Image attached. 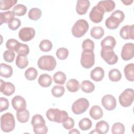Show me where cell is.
<instances>
[{"label": "cell", "mask_w": 134, "mask_h": 134, "mask_svg": "<svg viewBox=\"0 0 134 134\" xmlns=\"http://www.w3.org/2000/svg\"><path fill=\"white\" fill-rule=\"evenodd\" d=\"M31 124L33 126V131L36 134H45L48 132V129L46 126V121L41 115H34L32 118Z\"/></svg>", "instance_id": "1"}, {"label": "cell", "mask_w": 134, "mask_h": 134, "mask_svg": "<svg viewBox=\"0 0 134 134\" xmlns=\"http://www.w3.org/2000/svg\"><path fill=\"white\" fill-rule=\"evenodd\" d=\"M47 118L51 121L62 123L69 116L65 110H61L58 108H50L46 112Z\"/></svg>", "instance_id": "2"}, {"label": "cell", "mask_w": 134, "mask_h": 134, "mask_svg": "<svg viewBox=\"0 0 134 134\" xmlns=\"http://www.w3.org/2000/svg\"><path fill=\"white\" fill-rule=\"evenodd\" d=\"M38 66L42 70L51 71L53 70L57 65L55 58L52 55H42L38 60Z\"/></svg>", "instance_id": "3"}, {"label": "cell", "mask_w": 134, "mask_h": 134, "mask_svg": "<svg viewBox=\"0 0 134 134\" xmlns=\"http://www.w3.org/2000/svg\"><path fill=\"white\" fill-rule=\"evenodd\" d=\"M15 127V120L13 115L10 113H6L1 117V130L5 132L13 131Z\"/></svg>", "instance_id": "4"}, {"label": "cell", "mask_w": 134, "mask_h": 134, "mask_svg": "<svg viewBox=\"0 0 134 134\" xmlns=\"http://www.w3.org/2000/svg\"><path fill=\"white\" fill-rule=\"evenodd\" d=\"M89 28L87 21L83 19L77 20L72 28V34L76 38H80L84 36Z\"/></svg>", "instance_id": "5"}, {"label": "cell", "mask_w": 134, "mask_h": 134, "mask_svg": "<svg viewBox=\"0 0 134 134\" xmlns=\"http://www.w3.org/2000/svg\"><path fill=\"white\" fill-rule=\"evenodd\" d=\"M134 100V91L132 88L125 90L119 96V102L121 106L128 107L131 106Z\"/></svg>", "instance_id": "6"}, {"label": "cell", "mask_w": 134, "mask_h": 134, "mask_svg": "<svg viewBox=\"0 0 134 134\" xmlns=\"http://www.w3.org/2000/svg\"><path fill=\"white\" fill-rule=\"evenodd\" d=\"M89 102L85 98H80L75 100L72 105V110L76 115H80L85 112L88 108Z\"/></svg>", "instance_id": "7"}, {"label": "cell", "mask_w": 134, "mask_h": 134, "mask_svg": "<svg viewBox=\"0 0 134 134\" xmlns=\"http://www.w3.org/2000/svg\"><path fill=\"white\" fill-rule=\"evenodd\" d=\"M81 64L85 69H90L95 63V54L93 51H83L81 54Z\"/></svg>", "instance_id": "8"}, {"label": "cell", "mask_w": 134, "mask_h": 134, "mask_svg": "<svg viewBox=\"0 0 134 134\" xmlns=\"http://www.w3.org/2000/svg\"><path fill=\"white\" fill-rule=\"evenodd\" d=\"M100 55L102 59L109 65L116 64L118 60V56L114 52L113 49L108 48H102Z\"/></svg>", "instance_id": "9"}, {"label": "cell", "mask_w": 134, "mask_h": 134, "mask_svg": "<svg viewBox=\"0 0 134 134\" xmlns=\"http://www.w3.org/2000/svg\"><path fill=\"white\" fill-rule=\"evenodd\" d=\"M104 13V9L99 5H97L92 8L90 13L89 17L93 23H99L102 21Z\"/></svg>", "instance_id": "10"}, {"label": "cell", "mask_w": 134, "mask_h": 134, "mask_svg": "<svg viewBox=\"0 0 134 134\" xmlns=\"http://www.w3.org/2000/svg\"><path fill=\"white\" fill-rule=\"evenodd\" d=\"M134 56V44L128 42L124 45L122 48L121 57L122 60L128 61L131 60Z\"/></svg>", "instance_id": "11"}, {"label": "cell", "mask_w": 134, "mask_h": 134, "mask_svg": "<svg viewBox=\"0 0 134 134\" xmlns=\"http://www.w3.org/2000/svg\"><path fill=\"white\" fill-rule=\"evenodd\" d=\"M35 30L31 27H24L18 33V36L23 41H28L32 40L35 36Z\"/></svg>", "instance_id": "12"}, {"label": "cell", "mask_w": 134, "mask_h": 134, "mask_svg": "<svg viewBox=\"0 0 134 134\" xmlns=\"http://www.w3.org/2000/svg\"><path fill=\"white\" fill-rule=\"evenodd\" d=\"M102 104L106 110H113L116 107V99L113 95L107 94L103 97Z\"/></svg>", "instance_id": "13"}, {"label": "cell", "mask_w": 134, "mask_h": 134, "mask_svg": "<svg viewBox=\"0 0 134 134\" xmlns=\"http://www.w3.org/2000/svg\"><path fill=\"white\" fill-rule=\"evenodd\" d=\"M12 105L16 111L24 110L27 107L25 98L20 95H16L12 99Z\"/></svg>", "instance_id": "14"}, {"label": "cell", "mask_w": 134, "mask_h": 134, "mask_svg": "<svg viewBox=\"0 0 134 134\" xmlns=\"http://www.w3.org/2000/svg\"><path fill=\"white\" fill-rule=\"evenodd\" d=\"M120 36L124 39H134V25H125L119 31Z\"/></svg>", "instance_id": "15"}, {"label": "cell", "mask_w": 134, "mask_h": 134, "mask_svg": "<svg viewBox=\"0 0 134 134\" xmlns=\"http://www.w3.org/2000/svg\"><path fill=\"white\" fill-rule=\"evenodd\" d=\"M0 90L1 92L5 95L10 96L15 91V87L13 84L10 82H5L2 79L0 80Z\"/></svg>", "instance_id": "16"}, {"label": "cell", "mask_w": 134, "mask_h": 134, "mask_svg": "<svg viewBox=\"0 0 134 134\" xmlns=\"http://www.w3.org/2000/svg\"><path fill=\"white\" fill-rule=\"evenodd\" d=\"M90 6V2L88 0H79L77 1L76 11L80 15H83L87 13Z\"/></svg>", "instance_id": "17"}, {"label": "cell", "mask_w": 134, "mask_h": 134, "mask_svg": "<svg viewBox=\"0 0 134 134\" xmlns=\"http://www.w3.org/2000/svg\"><path fill=\"white\" fill-rule=\"evenodd\" d=\"M104 75L105 72L103 69L99 66L95 68L90 73L91 78L96 82L101 81L103 79Z\"/></svg>", "instance_id": "18"}, {"label": "cell", "mask_w": 134, "mask_h": 134, "mask_svg": "<svg viewBox=\"0 0 134 134\" xmlns=\"http://www.w3.org/2000/svg\"><path fill=\"white\" fill-rule=\"evenodd\" d=\"M116 44V41L115 38L111 36L105 37L102 41L100 46L102 48H108L113 49Z\"/></svg>", "instance_id": "19"}, {"label": "cell", "mask_w": 134, "mask_h": 134, "mask_svg": "<svg viewBox=\"0 0 134 134\" xmlns=\"http://www.w3.org/2000/svg\"><path fill=\"white\" fill-rule=\"evenodd\" d=\"M121 22L116 17L110 15L105 21L106 27L109 29H115L117 28Z\"/></svg>", "instance_id": "20"}, {"label": "cell", "mask_w": 134, "mask_h": 134, "mask_svg": "<svg viewBox=\"0 0 134 134\" xmlns=\"http://www.w3.org/2000/svg\"><path fill=\"white\" fill-rule=\"evenodd\" d=\"M38 84L43 87H49L52 82V78L50 75L48 74H41L38 78Z\"/></svg>", "instance_id": "21"}, {"label": "cell", "mask_w": 134, "mask_h": 134, "mask_svg": "<svg viewBox=\"0 0 134 134\" xmlns=\"http://www.w3.org/2000/svg\"><path fill=\"white\" fill-rule=\"evenodd\" d=\"M90 116L95 120L100 119L103 115V111L101 107L98 105L93 106L90 110Z\"/></svg>", "instance_id": "22"}, {"label": "cell", "mask_w": 134, "mask_h": 134, "mask_svg": "<svg viewBox=\"0 0 134 134\" xmlns=\"http://www.w3.org/2000/svg\"><path fill=\"white\" fill-rule=\"evenodd\" d=\"M109 125L105 120H100L97 122L95 126V131L97 133L105 134L109 130Z\"/></svg>", "instance_id": "23"}, {"label": "cell", "mask_w": 134, "mask_h": 134, "mask_svg": "<svg viewBox=\"0 0 134 134\" xmlns=\"http://www.w3.org/2000/svg\"><path fill=\"white\" fill-rule=\"evenodd\" d=\"M15 15L12 11H7L1 12L0 13V25H2L3 23H9L15 18Z\"/></svg>", "instance_id": "24"}, {"label": "cell", "mask_w": 134, "mask_h": 134, "mask_svg": "<svg viewBox=\"0 0 134 134\" xmlns=\"http://www.w3.org/2000/svg\"><path fill=\"white\" fill-rule=\"evenodd\" d=\"M124 72L126 79L130 82L134 81V64L129 63L125 66Z\"/></svg>", "instance_id": "25"}, {"label": "cell", "mask_w": 134, "mask_h": 134, "mask_svg": "<svg viewBox=\"0 0 134 134\" xmlns=\"http://www.w3.org/2000/svg\"><path fill=\"white\" fill-rule=\"evenodd\" d=\"M97 5H99L105 12H110L115 7V3L114 1L111 0L101 1L98 3Z\"/></svg>", "instance_id": "26"}, {"label": "cell", "mask_w": 134, "mask_h": 134, "mask_svg": "<svg viewBox=\"0 0 134 134\" xmlns=\"http://www.w3.org/2000/svg\"><path fill=\"white\" fill-rule=\"evenodd\" d=\"M13 72V68L10 65L5 63H1L0 67V75L1 76L8 78L10 77Z\"/></svg>", "instance_id": "27"}, {"label": "cell", "mask_w": 134, "mask_h": 134, "mask_svg": "<svg viewBox=\"0 0 134 134\" xmlns=\"http://www.w3.org/2000/svg\"><path fill=\"white\" fill-rule=\"evenodd\" d=\"M66 87L70 92H76L80 88V85L79 81L74 79L69 80L66 84Z\"/></svg>", "instance_id": "28"}, {"label": "cell", "mask_w": 134, "mask_h": 134, "mask_svg": "<svg viewBox=\"0 0 134 134\" xmlns=\"http://www.w3.org/2000/svg\"><path fill=\"white\" fill-rule=\"evenodd\" d=\"M90 34L93 38L99 39L104 36V30L100 26H95L91 29Z\"/></svg>", "instance_id": "29"}, {"label": "cell", "mask_w": 134, "mask_h": 134, "mask_svg": "<svg viewBox=\"0 0 134 134\" xmlns=\"http://www.w3.org/2000/svg\"><path fill=\"white\" fill-rule=\"evenodd\" d=\"M16 64L19 69H25L28 65V59L26 56L18 54L16 59Z\"/></svg>", "instance_id": "30"}, {"label": "cell", "mask_w": 134, "mask_h": 134, "mask_svg": "<svg viewBox=\"0 0 134 134\" xmlns=\"http://www.w3.org/2000/svg\"><path fill=\"white\" fill-rule=\"evenodd\" d=\"M81 88L84 92L86 93H90L94 90L95 85L90 81L84 80L81 83Z\"/></svg>", "instance_id": "31"}, {"label": "cell", "mask_w": 134, "mask_h": 134, "mask_svg": "<svg viewBox=\"0 0 134 134\" xmlns=\"http://www.w3.org/2000/svg\"><path fill=\"white\" fill-rule=\"evenodd\" d=\"M30 116L29 112L28 110L25 109L23 111H17L16 117L17 119L21 123H25L28 121Z\"/></svg>", "instance_id": "32"}, {"label": "cell", "mask_w": 134, "mask_h": 134, "mask_svg": "<svg viewBox=\"0 0 134 134\" xmlns=\"http://www.w3.org/2000/svg\"><path fill=\"white\" fill-rule=\"evenodd\" d=\"M122 75L119 70L117 69H113L110 70L108 73L109 79L113 82H118L121 79Z\"/></svg>", "instance_id": "33"}, {"label": "cell", "mask_w": 134, "mask_h": 134, "mask_svg": "<svg viewBox=\"0 0 134 134\" xmlns=\"http://www.w3.org/2000/svg\"><path fill=\"white\" fill-rule=\"evenodd\" d=\"M27 10L26 6L23 4H17L12 8V12L15 15L17 16L25 15L27 12Z\"/></svg>", "instance_id": "34"}, {"label": "cell", "mask_w": 134, "mask_h": 134, "mask_svg": "<svg viewBox=\"0 0 134 134\" xmlns=\"http://www.w3.org/2000/svg\"><path fill=\"white\" fill-rule=\"evenodd\" d=\"M54 82L60 85H63L66 81V75L61 71L57 72L53 76Z\"/></svg>", "instance_id": "35"}, {"label": "cell", "mask_w": 134, "mask_h": 134, "mask_svg": "<svg viewBox=\"0 0 134 134\" xmlns=\"http://www.w3.org/2000/svg\"><path fill=\"white\" fill-rule=\"evenodd\" d=\"M92 122L88 118H84L79 122V127L83 131H86L90 129L92 127Z\"/></svg>", "instance_id": "36"}, {"label": "cell", "mask_w": 134, "mask_h": 134, "mask_svg": "<svg viewBox=\"0 0 134 134\" xmlns=\"http://www.w3.org/2000/svg\"><path fill=\"white\" fill-rule=\"evenodd\" d=\"M38 75V71L34 68H29L27 69L25 72V77L29 81H33L35 80Z\"/></svg>", "instance_id": "37"}, {"label": "cell", "mask_w": 134, "mask_h": 134, "mask_svg": "<svg viewBox=\"0 0 134 134\" xmlns=\"http://www.w3.org/2000/svg\"><path fill=\"white\" fill-rule=\"evenodd\" d=\"M41 10L38 8H32L28 12V17L33 20H37L41 16Z\"/></svg>", "instance_id": "38"}, {"label": "cell", "mask_w": 134, "mask_h": 134, "mask_svg": "<svg viewBox=\"0 0 134 134\" xmlns=\"http://www.w3.org/2000/svg\"><path fill=\"white\" fill-rule=\"evenodd\" d=\"M17 3V0H1L0 8L2 10L9 9Z\"/></svg>", "instance_id": "39"}, {"label": "cell", "mask_w": 134, "mask_h": 134, "mask_svg": "<svg viewBox=\"0 0 134 134\" xmlns=\"http://www.w3.org/2000/svg\"><path fill=\"white\" fill-rule=\"evenodd\" d=\"M65 92V88L60 85H55L51 90L52 95L55 97H60L63 95Z\"/></svg>", "instance_id": "40"}, {"label": "cell", "mask_w": 134, "mask_h": 134, "mask_svg": "<svg viewBox=\"0 0 134 134\" xmlns=\"http://www.w3.org/2000/svg\"><path fill=\"white\" fill-rule=\"evenodd\" d=\"M39 48L43 52L50 51L52 48V43L50 40L44 39L40 42L39 44Z\"/></svg>", "instance_id": "41"}, {"label": "cell", "mask_w": 134, "mask_h": 134, "mask_svg": "<svg viewBox=\"0 0 134 134\" xmlns=\"http://www.w3.org/2000/svg\"><path fill=\"white\" fill-rule=\"evenodd\" d=\"M125 126L121 122H115L112 126L111 132L114 134H123L125 132Z\"/></svg>", "instance_id": "42"}, {"label": "cell", "mask_w": 134, "mask_h": 134, "mask_svg": "<svg viewBox=\"0 0 134 134\" xmlns=\"http://www.w3.org/2000/svg\"><path fill=\"white\" fill-rule=\"evenodd\" d=\"M82 47L83 51H93L94 49V42L90 39H86L83 41Z\"/></svg>", "instance_id": "43"}, {"label": "cell", "mask_w": 134, "mask_h": 134, "mask_svg": "<svg viewBox=\"0 0 134 134\" xmlns=\"http://www.w3.org/2000/svg\"><path fill=\"white\" fill-rule=\"evenodd\" d=\"M16 52L18 54L27 56L29 53V48L27 44L20 43Z\"/></svg>", "instance_id": "44"}, {"label": "cell", "mask_w": 134, "mask_h": 134, "mask_svg": "<svg viewBox=\"0 0 134 134\" xmlns=\"http://www.w3.org/2000/svg\"><path fill=\"white\" fill-rule=\"evenodd\" d=\"M20 42L15 39H9L6 43V47L8 50L12 51H16Z\"/></svg>", "instance_id": "45"}, {"label": "cell", "mask_w": 134, "mask_h": 134, "mask_svg": "<svg viewBox=\"0 0 134 134\" xmlns=\"http://www.w3.org/2000/svg\"><path fill=\"white\" fill-rule=\"evenodd\" d=\"M56 55L60 60H65L69 55V51L65 48H60L57 50Z\"/></svg>", "instance_id": "46"}, {"label": "cell", "mask_w": 134, "mask_h": 134, "mask_svg": "<svg viewBox=\"0 0 134 134\" xmlns=\"http://www.w3.org/2000/svg\"><path fill=\"white\" fill-rule=\"evenodd\" d=\"M15 57V53L14 52L10 50H6L3 53V58L7 62H12Z\"/></svg>", "instance_id": "47"}, {"label": "cell", "mask_w": 134, "mask_h": 134, "mask_svg": "<svg viewBox=\"0 0 134 134\" xmlns=\"http://www.w3.org/2000/svg\"><path fill=\"white\" fill-rule=\"evenodd\" d=\"M21 25V21L19 19L15 18L12 21L8 24V28L12 30H17Z\"/></svg>", "instance_id": "48"}, {"label": "cell", "mask_w": 134, "mask_h": 134, "mask_svg": "<svg viewBox=\"0 0 134 134\" xmlns=\"http://www.w3.org/2000/svg\"><path fill=\"white\" fill-rule=\"evenodd\" d=\"M62 124L63 127L67 130H70L74 126V121L73 118L70 117H68Z\"/></svg>", "instance_id": "49"}, {"label": "cell", "mask_w": 134, "mask_h": 134, "mask_svg": "<svg viewBox=\"0 0 134 134\" xmlns=\"http://www.w3.org/2000/svg\"><path fill=\"white\" fill-rule=\"evenodd\" d=\"M9 107V102L8 99L4 97L0 98V111L2 112L7 110Z\"/></svg>", "instance_id": "50"}, {"label": "cell", "mask_w": 134, "mask_h": 134, "mask_svg": "<svg viewBox=\"0 0 134 134\" xmlns=\"http://www.w3.org/2000/svg\"><path fill=\"white\" fill-rule=\"evenodd\" d=\"M122 3H123L124 4V5H131V3L133 2V1L132 0H127V1H121Z\"/></svg>", "instance_id": "51"}, {"label": "cell", "mask_w": 134, "mask_h": 134, "mask_svg": "<svg viewBox=\"0 0 134 134\" xmlns=\"http://www.w3.org/2000/svg\"><path fill=\"white\" fill-rule=\"evenodd\" d=\"M69 133H80V132L78 131V130L76 129H73L70 130Z\"/></svg>", "instance_id": "52"}]
</instances>
